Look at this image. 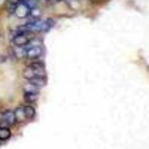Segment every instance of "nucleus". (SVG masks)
Wrapping results in <instances>:
<instances>
[{
	"mask_svg": "<svg viewBox=\"0 0 149 149\" xmlns=\"http://www.w3.org/2000/svg\"><path fill=\"white\" fill-rule=\"evenodd\" d=\"M15 113L14 110L10 109H5L0 112V124L2 125H12V124H15Z\"/></svg>",
	"mask_w": 149,
	"mask_h": 149,
	"instance_id": "obj_1",
	"label": "nucleus"
},
{
	"mask_svg": "<svg viewBox=\"0 0 149 149\" xmlns=\"http://www.w3.org/2000/svg\"><path fill=\"white\" fill-rule=\"evenodd\" d=\"M43 27H45V21L39 19H31L29 24H26V29L29 33H43Z\"/></svg>",
	"mask_w": 149,
	"mask_h": 149,
	"instance_id": "obj_2",
	"label": "nucleus"
},
{
	"mask_svg": "<svg viewBox=\"0 0 149 149\" xmlns=\"http://www.w3.org/2000/svg\"><path fill=\"white\" fill-rule=\"evenodd\" d=\"M42 55H43V46L42 45H34V46H30L27 49L26 58H29V60H39V58H42Z\"/></svg>",
	"mask_w": 149,
	"mask_h": 149,
	"instance_id": "obj_3",
	"label": "nucleus"
},
{
	"mask_svg": "<svg viewBox=\"0 0 149 149\" xmlns=\"http://www.w3.org/2000/svg\"><path fill=\"white\" fill-rule=\"evenodd\" d=\"M31 33H27V31H22V33H18L15 34L14 37H12V43H14V46H24L29 40H30V36Z\"/></svg>",
	"mask_w": 149,
	"mask_h": 149,
	"instance_id": "obj_4",
	"label": "nucleus"
},
{
	"mask_svg": "<svg viewBox=\"0 0 149 149\" xmlns=\"http://www.w3.org/2000/svg\"><path fill=\"white\" fill-rule=\"evenodd\" d=\"M29 12H30V8L22 2V0H19L18 2V5H17V8H15V10H14V14H15V17L17 18H27L29 17Z\"/></svg>",
	"mask_w": 149,
	"mask_h": 149,
	"instance_id": "obj_5",
	"label": "nucleus"
},
{
	"mask_svg": "<svg viewBox=\"0 0 149 149\" xmlns=\"http://www.w3.org/2000/svg\"><path fill=\"white\" fill-rule=\"evenodd\" d=\"M26 54H27V49L24 48V46H15V48H12V55H14L15 60L26 58Z\"/></svg>",
	"mask_w": 149,
	"mask_h": 149,
	"instance_id": "obj_6",
	"label": "nucleus"
},
{
	"mask_svg": "<svg viewBox=\"0 0 149 149\" xmlns=\"http://www.w3.org/2000/svg\"><path fill=\"white\" fill-rule=\"evenodd\" d=\"M10 136H12V131H10L9 125H2V127H0V142L9 140Z\"/></svg>",
	"mask_w": 149,
	"mask_h": 149,
	"instance_id": "obj_7",
	"label": "nucleus"
},
{
	"mask_svg": "<svg viewBox=\"0 0 149 149\" xmlns=\"http://www.w3.org/2000/svg\"><path fill=\"white\" fill-rule=\"evenodd\" d=\"M14 113H15V121H17V122H24V121L27 119L26 112H24V106H18V107L14 110Z\"/></svg>",
	"mask_w": 149,
	"mask_h": 149,
	"instance_id": "obj_8",
	"label": "nucleus"
},
{
	"mask_svg": "<svg viewBox=\"0 0 149 149\" xmlns=\"http://www.w3.org/2000/svg\"><path fill=\"white\" fill-rule=\"evenodd\" d=\"M37 100H39V93H27V91H24V102L26 103H36Z\"/></svg>",
	"mask_w": 149,
	"mask_h": 149,
	"instance_id": "obj_9",
	"label": "nucleus"
},
{
	"mask_svg": "<svg viewBox=\"0 0 149 149\" xmlns=\"http://www.w3.org/2000/svg\"><path fill=\"white\" fill-rule=\"evenodd\" d=\"M40 17H42V9H40L39 6H34V8L30 9L27 18H30V19H39Z\"/></svg>",
	"mask_w": 149,
	"mask_h": 149,
	"instance_id": "obj_10",
	"label": "nucleus"
},
{
	"mask_svg": "<svg viewBox=\"0 0 149 149\" xmlns=\"http://www.w3.org/2000/svg\"><path fill=\"white\" fill-rule=\"evenodd\" d=\"M24 112H26L27 119H34V116H36V109L33 107V104L26 103V106H24Z\"/></svg>",
	"mask_w": 149,
	"mask_h": 149,
	"instance_id": "obj_11",
	"label": "nucleus"
},
{
	"mask_svg": "<svg viewBox=\"0 0 149 149\" xmlns=\"http://www.w3.org/2000/svg\"><path fill=\"white\" fill-rule=\"evenodd\" d=\"M31 84H34L37 88H43V86L46 85V76H36L30 81Z\"/></svg>",
	"mask_w": 149,
	"mask_h": 149,
	"instance_id": "obj_12",
	"label": "nucleus"
},
{
	"mask_svg": "<svg viewBox=\"0 0 149 149\" xmlns=\"http://www.w3.org/2000/svg\"><path fill=\"white\" fill-rule=\"evenodd\" d=\"M18 2H19V0H8V2H6V6H5L8 14H14V10H15Z\"/></svg>",
	"mask_w": 149,
	"mask_h": 149,
	"instance_id": "obj_13",
	"label": "nucleus"
},
{
	"mask_svg": "<svg viewBox=\"0 0 149 149\" xmlns=\"http://www.w3.org/2000/svg\"><path fill=\"white\" fill-rule=\"evenodd\" d=\"M39 90L40 88H37V86L34 84H31L30 81H29V84L24 85V91H27V93H39Z\"/></svg>",
	"mask_w": 149,
	"mask_h": 149,
	"instance_id": "obj_14",
	"label": "nucleus"
},
{
	"mask_svg": "<svg viewBox=\"0 0 149 149\" xmlns=\"http://www.w3.org/2000/svg\"><path fill=\"white\" fill-rule=\"evenodd\" d=\"M55 26V19L54 18H48L46 21H45V27H43V33H48L49 30H51L52 27Z\"/></svg>",
	"mask_w": 149,
	"mask_h": 149,
	"instance_id": "obj_15",
	"label": "nucleus"
}]
</instances>
